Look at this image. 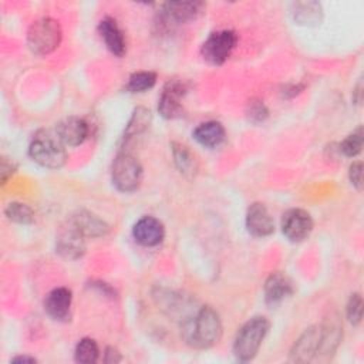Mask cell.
Masks as SVG:
<instances>
[{
	"label": "cell",
	"mask_w": 364,
	"mask_h": 364,
	"mask_svg": "<svg viewBox=\"0 0 364 364\" xmlns=\"http://www.w3.org/2000/svg\"><path fill=\"white\" fill-rule=\"evenodd\" d=\"M181 333L188 346L198 350L209 348L222 337V320L213 307L202 306L193 314L182 318Z\"/></svg>",
	"instance_id": "cell-1"
},
{
	"label": "cell",
	"mask_w": 364,
	"mask_h": 364,
	"mask_svg": "<svg viewBox=\"0 0 364 364\" xmlns=\"http://www.w3.org/2000/svg\"><path fill=\"white\" fill-rule=\"evenodd\" d=\"M270 323L263 316H255L247 320L237 331L233 341V354L239 361H250L259 351Z\"/></svg>",
	"instance_id": "cell-2"
},
{
	"label": "cell",
	"mask_w": 364,
	"mask_h": 364,
	"mask_svg": "<svg viewBox=\"0 0 364 364\" xmlns=\"http://www.w3.org/2000/svg\"><path fill=\"white\" fill-rule=\"evenodd\" d=\"M30 158L43 168L60 169L67 162V151L58 136L50 132H38L28 146Z\"/></svg>",
	"instance_id": "cell-3"
},
{
	"label": "cell",
	"mask_w": 364,
	"mask_h": 364,
	"mask_svg": "<svg viewBox=\"0 0 364 364\" xmlns=\"http://www.w3.org/2000/svg\"><path fill=\"white\" fill-rule=\"evenodd\" d=\"M60 23L51 17H41L31 23L27 31V46L37 55L53 53L61 43Z\"/></svg>",
	"instance_id": "cell-4"
},
{
	"label": "cell",
	"mask_w": 364,
	"mask_h": 364,
	"mask_svg": "<svg viewBox=\"0 0 364 364\" xmlns=\"http://www.w3.org/2000/svg\"><path fill=\"white\" fill-rule=\"evenodd\" d=\"M142 166L139 161L128 154L119 152L111 166V181L112 185L124 193L134 192L139 188L142 181Z\"/></svg>",
	"instance_id": "cell-5"
},
{
	"label": "cell",
	"mask_w": 364,
	"mask_h": 364,
	"mask_svg": "<svg viewBox=\"0 0 364 364\" xmlns=\"http://www.w3.org/2000/svg\"><path fill=\"white\" fill-rule=\"evenodd\" d=\"M237 44V34L233 30H219L210 33L200 47L205 61L212 65H222L232 54Z\"/></svg>",
	"instance_id": "cell-6"
},
{
	"label": "cell",
	"mask_w": 364,
	"mask_h": 364,
	"mask_svg": "<svg viewBox=\"0 0 364 364\" xmlns=\"http://www.w3.org/2000/svg\"><path fill=\"white\" fill-rule=\"evenodd\" d=\"M189 84L182 78H172L165 82L159 100L158 112L166 119H175L183 115L182 100L188 94Z\"/></svg>",
	"instance_id": "cell-7"
},
{
	"label": "cell",
	"mask_w": 364,
	"mask_h": 364,
	"mask_svg": "<svg viewBox=\"0 0 364 364\" xmlns=\"http://www.w3.org/2000/svg\"><path fill=\"white\" fill-rule=\"evenodd\" d=\"M313 230V219L304 209L293 208L282 216V232L287 240L293 243L303 242Z\"/></svg>",
	"instance_id": "cell-8"
},
{
	"label": "cell",
	"mask_w": 364,
	"mask_h": 364,
	"mask_svg": "<svg viewBox=\"0 0 364 364\" xmlns=\"http://www.w3.org/2000/svg\"><path fill=\"white\" fill-rule=\"evenodd\" d=\"M203 9L200 1H171L162 6L159 18L161 26L169 28L171 26L183 24L195 20Z\"/></svg>",
	"instance_id": "cell-9"
},
{
	"label": "cell",
	"mask_w": 364,
	"mask_h": 364,
	"mask_svg": "<svg viewBox=\"0 0 364 364\" xmlns=\"http://www.w3.org/2000/svg\"><path fill=\"white\" fill-rule=\"evenodd\" d=\"M55 252L68 260H77L85 253V236L67 222L57 235Z\"/></svg>",
	"instance_id": "cell-10"
},
{
	"label": "cell",
	"mask_w": 364,
	"mask_h": 364,
	"mask_svg": "<svg viewBox=\"0 0 364 364\" xmlns=\"http://www.w3.org/2000/svg\"><path fill=\"white\" fill-rule=\"evenodd\" d=\"M343 337V326L337 314H330L320 324V346L316 360H328L337 350Z\"/></svg>",
	"instance_id": "cell-11"
},
{
	"label": "cell",
	"mask_w": 364,
	"mask_h": 364,
	"mask_svg": "<svg viewBox=\"0 0 364 364\" xmlns=\"http://www.w3.org/2000/svg\"><path fill=\"white\" fill-rule=\"evenodd\" d=\"M320 346V324L310 326L294 341L290 350V361L293 363H310L316 360Z\"/></svg>",
	"instance_id": "cell-12"
},
{
	"label": "cell",
	"mask_w": 364,
	"mask_h": 364,
	"mask_svg": "<svg viewBox=\"0 0 364 364\" xmlns=\"http://www.w3.org/2000/svg\"><path fill=\"white\" fill-rule=\"evenodd\" d=\"M245 223L247 232L256 237H266L274 232L273 218L267 208L260 202H253L247 208Z\"/></svg>",
	"instance_id": "cell-13"
},
{
	"label": "cell",
	"mask_w": 364,
	"mask_h": 364,
	"mask_svg": "<svg viewBox=\"0 0 364 364\" xmlns=\"http://www.w3.org/2000/svg\"><path fill=\"white\" fill-rule=\"evenodd\" d=\"M90 134V127L85 119L80 117H68L60 121L55 127V135L64 146L81 145Z\"/></svg>",
	"instance_id": "cell-14"
},
{
	"label": "cell",
	"mask_w": 364,
	"mask_h": 364,
	"mask_svg": "<svg viewBox=\"0 0 364 364\" xmlns=\"http://www.w3.org/2000/svg\"><path fill=\"white\" fill-rule=\"evenodd\" d=\"M132 236L136 243L145 247H152L164 240L165 228L159 219L154 216H142L134 223Z\"/></svg>",
	"instance_id": "cell-15"
},
{
	"label": "cell",
	"mask_w": 364,
	"mask_h": 364,
	"mask_svg": "<svg viewBox=\"0 0 364 364\" xmlns=\"http://www.w3.org/2000/svg\"><path fill=\"white\" fill-rule=\"evenodd\" d=\"M71 290L67 287H55L46 296L44 310L55 321H68L71 317Z\"/></svg>",
	"instance_id": "cell-16"
},
{
	"label": "cell",
	"mask_w": 364,
	"mask_h": 364,
	"mask_svg": "<svg viewBox=\"0 0 364 364\" xmlns=\"http://www.w3.org/2000/svg\"><path fill=\"white\" fill-rule=\"evenodd\" d=\"M67 222L80 230L85 237H101L109 232L108 223L90 210H77L68 218Z\"/></svg>",
	"instance_id": "cell-17"
},
{
	"label": "cell",
	"mask_w": 364,
	"mask_h": 364,
	"mask_svg": "<svg viewBox=\"0 0 364 364\" xmlns=\"http://www.w3.org/2000/svg\"><path fill=\"white\" fill-rule=\"evenodd\" d=\"M264 301L269 306H276L282 303L284 299L290 297L294 293V284L290 277L280 272L272 273L263 286Z\"/></svg>",
	"instance_id": "cell-18"
},
{
	"label": "cell",
	"mask_w": 364,
	"mask_h": 364,
	"mask_svg": "<svg viewBox=\"0 0 364 364\" xmlns=\"http://www.w3.org/2000/svg\"><path fill=\"white\" fill-rule=\"evenodd\" d=\"M98 33L111 54L115 57H122L125 54L127 43L124 33L112 17H104L98 23Z\"/></svg>",
	"instance_id": "cell-19"
},
{
	"label": "cell",
	"mask_w": 364,
	"mask_h": 364,
	"mask_svg": "<svg viewBox=\"0 0 364 364\" xmlns=\"http://www.w3.org/2000/svg\"><path fill=\"white\" fill-rule=\"evenodd\" d=\"M293 20L306 27H316L320 26L323 20V9L321 4L317 1H296L291 3L290 9Z\"/></svg>",
	"instance_id": "cell-20"
},
{
	"label": "cell",
	"mask_w": 364,
	"mask_h": 364,
	"mask_svg": "<svg viewBox=\"0 0 364 364\" xmlns=\"http://www.w3.org/2000/svg\"><path fill=\"white\" fill-rule=\"evenodd\" d=\"M195 141L205 148H216L219 146L226 136L225 128L218 121H206L199 124L192 132Z\"/></svg>",
	"instance_id": "cell-21"
},
{
	"label": "cell",
	"mask_w": 364,
	"mask_h": 364,
	"mask_svg": "<svg viewBox=\"0 0 364 364\" xmlns=\"http://www.w3.org/2000/svg\"><path fill=\"white\" fill-rule=\"evenodd\" d=\"M171 151H172L173 162H175V166L178 168V171L189 179L195 178L199 166H198V159L193 155V152L186 145L179 144V142H172Z\"/></svg>",
	"instance_id": "cell-22"
},
{
	"label": "cell",
	"mask_w": 364,
	"mask_h": 364,
	"mask_svg": "<svg viewBox=\"0 0 364 364\" xmlns=\"http://www.w3.org/2000/svg\"><path fill=\"white\" fill-rule=\"evenodd\" d=\"M151 121H152V115L148 108H145V107L135 108L127 127H125L122 139L127 142V141L144 134L149 128Z\"/></svg>",
	"instance_id": "cell-23"
},
{
	"label": "cell",
	"mask_w": 364,
	"mask_h": 364,
	"mask_svg": "<svg viewBox=\"0 0 364 364\" xmlns=\"http://www.w3.org/2000/svg\"><path fill=\"white\" fill-rule=\"evenodd\" d=\"M100 357V348L95 340L90 337L81 338L74 350V360L81 364H92Z\"/></svg>",
	"instance_id": "cell-24"
},
{
	"label": "cell",
	"mask_w": 364,
	"mask_h": 364,
	"mask_svg": "<svg viewBox=\"0 0 364 364\" xmlns=\"http://www.w3.org/2000/svg\"><path fill=\"white\" fill-rule=\"evenodd\" d=\"M4 215L9 220L20 225H30L36 219L33 209L21 202H10L4 209Z\"/></svg>",
	"instance_id": "cell-25"
},
{
	"label": "cell",
	"mask_w": 364,
	"mask_h": 364,
	"mask_svg": "<svg viewBox=\"0 0 364 364\" xmlns=\"http://www.w3.org/2000/svg\"><path fill=\"white\" fill-rule=\"evenodd\" d=\"M156 82V74L152 71H138L134 73L127 82V90L129 92H145L151 90Z\"/></svg>",
	"instance_id": "cell-26"
},
{
	"label": "cell",
	"mask_w": 364,
	"mask_h": 364,
	"mask_svg": "<svg viewBox=\"0 0 364 364\" xmlns=\"http://www.w3.org/2000/svg\"><path fill=\"white\" fill-rule=\"evenodd\" d=\"M363 144H364V135H363V127L360 125L341 141L340 152H343L344 156L354 158L361 152Z\"/></svg>",
	"instance_id": "cell-27"
},
{
	"label": "cell",
	"mask_w": 364,
	"mask_h": 364,
	"mask_svg": "<svg viewBox=\"0 0 364 364\" xmlns=\"http://www.w3.org/2000/svg\"><path fill=\"white\" fill-rule=\"evenodd\" d=\"M245 114H246V118H247L249 122L260 124V122L266 121V118L269 117V109H267V107L264 105V102L262 100L252 98L246 104Z\"/></svg>",
	"instance_id": "cell-28"
},
{
	"label": "cell",
	"mask_w": 364,
	"mask_h": 364,
	"mask_svg": "<svg viewBox=\"0 0 364 364\" xmlns=\"http://www.w3.org/2000/svg\"><path fill=\"white\" fill-rule=\"evenodd\" d=\"M347 318L353 326H358L363 318V297L360 293H353L346 307Z\"/></svg>",
	"instance_id": "cell-29"
},
{
	"label": "cell",
	"mask_w": 364,
	"mask_h": 364,
	"mask_svg": "<svg viewBox=\"0 0 364 364\" xmlns=\"http://www.w3.org/2000/svg\"><path fill=\"white\" fill-rule=\"evenodd\" d=\"M348 178L353 186L357 191H361L363 188V162L361 161H354L350 168H348Z\"/></svg>",
	"instance_id": "cell-30"
},
{
	"label": "cell",
	"mask_w": 364,
	"mask_h": 364,
	"mask_svg": "<svg viewBox=\"0 0 364 364\" xmlns=\"http://www.w3.org/2000/svg\"><path fill=\"white\" fill-rule=\"evenodd\" d=\"M16 172V165L13 164V161H10L9 158L3 156L1 158V165H0V176H1V183H6L7 179Z\"/></svg>",
	"instance_id": "cell-31"
},
{
	"label": "cell",
	"mask_w": 364,
	"mask_h": 364,
	"mask_svg": "<svg viewBox=\"0 0 364 364\" xmlns=\"http://www.w3.org/2000/svg\"><path fill=\"white\" fill-rule=\"evenodd\" d=\"M122 360L121 354L118 353L117 348L114 347H107L105 353H104V361L105 363H119Z\"/></svg>",
	"instance_id": "cell-32"
},
{
	"label": "cell",
	"mask_w": 364,
	"mask_h": 364,
	"mask_svg": "<svg viewBox=\"0 0 364 364\" xmlns=\"http://www.w3.org/2000/svg\"><path fill=\"white\" fill-rule=\"evenodd\" d=\"M303 85H299V84H291V85H286L284 90H283V95L284 97H294L297 94H300L303 91Z\"/></svg>",
	"instance_id": "cell-33"
},
{
	"label": "cell",
	"mask_w": 364,
	"mask_h": 364,
	"mask_svg": "<svg viewBox=\"0 0 364 364\" xmlns=\"http://www.w3.org/2000/svg\"><path fill=\"white\" fill-rule=\"evenodd\" d=\"M11 361L13 363H36L37 360L34 357H30V355H17Z\"/></svg>",
	"instance_id": "cell-34"
},
{
	"label": "cell",
	"mask_w": 364,
	"mask_h": 364,
	"mask_svg": "<svg viewBox=\"0 0 364 364\" xmlns=\"http://www.w3.org/2000/svg\"><path fill=\"white\" fill-rule=\"evenodd\" d=\"M353 98H354L355 104H360V101H361V82L357 84V88H355V91H354Z\"/></svg>",
	"instance_id": "cell-35"
}]
</instances>
